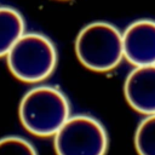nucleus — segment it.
I'll list each match as a JSON object with an SVG mask.
<instances>
[{"label": "nucleus", "instance_id": "4", "mask_svg": "<svg viewBox=\"0 0 155 155\" xmlns=\"http://www.w3.org/2000/svg\"><path fill=\"white\" fill-rule=\"evenodd\" d=\"M53 137L57 155H105L108 149L107 131L91 115L69 116Z\"/></svg>", "mask_w": 155, "mask_h": 155}, {"label": "nucleus", "instance_id": "7", "mask_svg": "<svg viewBox=\"0 0 155 155\" xmlns=\"http://www.w3.org/2000/svg\"><path fill=\"white\" fill-rule=\"evenodd\" d=\"M23 16L13 7L0 6V57H5L25 33Z\"/></svg>", "mask_w": 155, "mask_h": 155}, {"label": "nucleus", "instance_id": "2", "mask_svg": "<svg viewBox=\"0 0 155 155\" xmlns=\"http://www.w3.org/2000/svg\"><path fill=\"white\" fill-rule=\"evenodd\" d=\"M75 52L87 69L109 71L124 58L122 33L114 24L96 21L85 25L75 40Z\"/></svg>", "mask_w": 155, "mask_h": 155}, {"label": "nucleus", "instance_id": "1", "mask_svg": "<svg viewBox=\"0 0 155 155\" xmlns=\"http://www.w3.org/2000/svg\"><path fill=\"white\" fill-rule=\"evenodd\" d=\"M70 116L67 96L57 87L30 88L19 103V119L27 131L38 137H52Z\"/></svg>", "mask_w": 155, "mask_h": 155}, {"label": "nucleus", "instance_id": "8", "mask_svg": "<svg viewBox=\"0 0 155 155\" xmlns=\"http://www.w3.org/2000/svg\"><path fill=\"white\" fill-rule=\"evenodd\" d=\"M134 145L139 155H155V114L148 115L139 122Z\"/></svg>", "mask_w": 155, "mask_h": 155}, {"label": "nucleus", "instance_id": "9", "mask_svg": "<svg viewBox=\"0 0 155 155\" xmlns=\"http://www.w3.org/2000/svg\"><path fill=\"white\" fill-rule=\"evenodd\" d=\"M0 155H38L35 147L19 136L0 138Z\"/></svg>", "mask_w": 155, "mask_h": 155}, {"label": "nucleus", "instance_id": "6", "mask_svg": "<svg viewBox=\"0 0 155 155\" xmlns=\"http://www.w3.org/2000/svg\"><path fill=\"white\" fill-rule=\"evenodd\" d=\"M124 92L134 110L145 115L155 114V64L132 69L125 80Z\"/></svg>", "mask_w": 155, "mask_h": 155}, {"label": "nucleus", "instance_id": "5", "mask_svg": "<svg viewBox=\"0 0 155 155\" xmlns=\"http://www.w3.org/2000/svg\"><path fill=\"white\" fill-rule=\"evenodd\" d=\"M124 57L133 65L155 64V19H136L122 31Z\"/></svg>", "mask_w": 155, "mask_h": 155}, {"label": "nucleus", "instance_id": "3", "mask_svg": "<svg viewBox=\"0 0 155 155\" xmlns=\"http://www.w3.org/2000/svg\"><path fill=\"white\" fill-rule=\"evenodd\" d=\"M6 61L11 73L18 80L39 82L53 73L57 50L46 35L24 33L6 54Z\"/></svg>", "mask_w": 155, "mask_h": 155}]
</instances>
